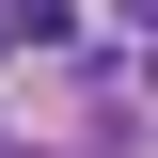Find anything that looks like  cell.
Wrapping results in <instances>:
<instances>
[{"mask_svg": "<svg viewBox=\"0 0 158 158\" xmlns=\"http://www.w3.org/2000/svg\"><path fill=\"white\" fill-rule=\"evenodd\" d=\"M111 32H142V48H158V0H111Z\"/></svg>", "mask_w": 158, "mask_h": 158, "instance_id": "cell-1", "label": "cell"}, {"mask_svg": "<svg viewBox=\"0 0 158 158\" xmlns=\"http://www.w3.org/2000/svg\"><path fill=\"white\" fill-rule=\"evenodd\" d=\"M0 63H16V16H0Z\"/></svg>", "mask_w": 158, "mask_h": 158, "instance_id": "cell-2", "label": "cell"}, {"mask_svg": "<svg viewBox=\"0 0 158 158\" xmlns=\"http://www.w3.org/2000/svg\"><path fill=\"white\" fill-rule=\"evenodd\" d=\"M0 158H48V142H0Z\"/></svg>", "mask_w": 158, "mask_h": 158, "instance_id": "cell-3", "label": "cell"}]
</instances>
